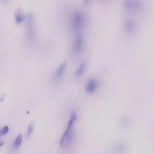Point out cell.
I'll list each match as a JSON object with an SVG mask.
<instances>
[{"label":"cell","instance_id":"cell-13","mask_svg":"<svg viewBox=\"0 0 154 154\" xmlns=\"http://www.w3.org/2000/svg\"><path fill=\"white\" fill-rule=\"evenodd\" d=\"M22 140V135L20 134L17 138L15 144L17 146H19L21 144Z\"/></svg>","mask_w":154,"mask_h":154},{"label":"cell","instance_id":"cell-6","mask_svg":"<svg viewBox=\"0 0 154 154\" xmlns=\"http://www.w3.org/2000/svg\"><path fill=\"white\" fill-rule=\"evenodd\" d=\"M97 83L96 81L93 79H90L88 82L87 86V91L88 93H93L96 89Z\"/></svg>","mask_w":154,"mask_h":154},{"label":"cell","instance_id":"cell-1","mask_svg":"<svg viewBox=\"0 0 154 154\" xmlns=\"http://www.w3.org/2000/svg\"><path fill=\"white\" fill-rule=\"evenodd\" d=\"M73 117H71L67 128L61 139L60 144L61 147L65 148L70 143L74 135V130L72 127L73 123L76 120Z\"/></svg>","mask_w":154,"mask_h":154},{"label":"cell","instance_id":"cell-3","mask_svg":"<svg viewBox=\"0 0 154 154\" xmlns=\"http://www.w3.org/2000/svg\"><path fill=\"white\" fill-rule=\"evenodd\" d=\"M82 20L81 13L79 11L76 12L74 15L73 20V28L74 31L78 32L80 30Z\"/></svg>","mask_w":154,"mask_h":154},{"label":"cell","instance_id":"cell-8","mask_svg":"<svg viewBox=\"0 0 154 154\" xmlns=\"http://www.w3.org/2000/svg\"><path fill=\"white\" fill-rule=\"evenodd\" d=\"M85 64L84 62L83 61L81 63L78 70L76 73V76L77 77L81 76L83 73L85 69Z\"/></svg>","mask_w":154,"mask_h":154},{"label":"cell","instance_id":"cell-5","mask_svg":"<svg viewBox=\"0 0 154 154\" xmlns=\"http://www.w3.org/2000/svg\"><path fill=\"white\" fill-rule=\"evenodd\" d=\"M15 18L16 22L18 24L21 23L24 19V13L21 8H19L16 12Z\"/></svg>","mask_w":154,"mask_h":154},{"label":"cell","instance_id":"cell-14","mask_svg":"<svg viewBox=\"0 0 154 154\" xmlns=\"http://www.w3.org/2000/svg\"><path fill=\"white\" fill-rule=\"evenodd\" d=\"M9 131V127L8 126L5 127L2 129L1 132V134L2 135H4Z\"/></svg>","mask_w":154,"mask_h":154},{"label":"cell","instance_id":"cell-11","mask_svg":"<svg viewBox=\"0 0 154 154\" xmlns=\"http://www.w3.org/2000/svg\"><path fill=\"white\" fill-rule=\"evenodd\" d=\"M125 26L127 29L128 30H130L133 26L132 21L130 20H127L125 22Z\"/></svg>","mask_w":154,"mask_h":154},{"label":"cell","instance_id":"cell-16","mask_svg":"<svg viewBox=\"0 0 154 154\" xmlns=\"http://www.w3.org/2000/svg\"><path fill=\"white\" fill-rule=\"evenodd\" d=\"M89 3V1H84V5H87Z\"/></svg>","mask_w":154,"mask_h":154},{"label":"cell","instance_id":"cell-9","mask_svg":"<svg viewBox=\"0 0 154 154\" xmlns=\"http://www.w3.org/2000/svg\"><path fill=\"white\" fill-rule=\"evenodd\" d=\"M137 3H131L130 1H125L124 2V7L126 9L128 10H131L134 8Z\"/></svg>","mask_w":154,"mask_h":154},{"label":"cell","instance_id":"cell-10","mask_svg":"<svg viewBox=\"0 0 154 154\" xmlns=\"http://www.w3.org/2000/svg\"><path fill=\"white\" fill-rule=\"evenodd\" d=\"M126 146L124 143H120L116 147L117 152L118 153H121L124 152L126 149Z\"/></svg>","mask_w":154,"mask_h":154},{"label":"cell","instance_id":"cell-7","mask_svg":"<svg viewBox=\"0 0 154 154\" xmlns=\"http://www.w3.org/2000/svg\"><path fill=\"white\" fill-rule=\"evenodd\" d=\"M66 66V63L63 62L60 65L54 76L56 79H58L60 78L62 74L65 69Z\"/></svg>","mask_w":154,"mask_h":154},{"label":"cell","instance_id":"cell-4","mask_svg":"<svg viewBox=\"0 0 154 154\" xmlns=\"http://www.w3.org/2000/svg\"><path fill=\"white\" fill-rule=\"evenodd\" d=\"M82 37L81 35H79L77 37L75 43L74 48V53L75 55H78L80 53L82 47Z\"/></svg>","mask_w":154,"mask_h":154},{"label":"cell","instance_id":"cell-2","mask_svg":"<svg viewBox=\"0 0 154 154\" xmlns=\"http://www.w3.org/2000/svg\"><path fill=\"white\" fill-rule=\"evenodd\" d=\"M27 35L28 42H33L34 39L33 17L32 13H29L27 15L26 22Z\"/></svg>","mask_w":154,"mask_h":154},{"label":"cell","instance_id":"cell-15","mask_svg":"<svg viewBox=\"0 0 154 154\" xmlns=\"http://www.w3.org/2000/svg\"><path fill=\"white\" fill-rule=\"evenodd\" d=\"M123 125L125 127H128L130 124V121L129 120L127 119V120H125L123 121Z\"/></svg>","mask_w":154,"mask_h":154},{"label":"cell","instance_id":"cell-12","mask_svg":"<svg viewBox=\"0 0 154 154\" xmlns=\"http://www.w3.org/2000/svg\"><path fill=\"white\" fill-rule=\"evenodd\" d=\"M34 126V121H32L30 123L29 126L28 131V135H30L32 133L33 131Z\"/></svg>","mask_w":154,"mask_h":154},{"label":"cell","instance_id":"cell-17","mask_svg":"<svg viewBox=\"0 0 154 154\" xmlns=\"http://www.w3.org/2000/svg\"><path fill=\"white\" fill-rule=\"evenodd\" d=\"M4 95H3L2 96H1V102L3 101L4 100Z\"/></svg>","mask_w":154,"mask_h":154},{"label":"cell","instance_id":"cell-18","mask_svg":"<svg viewBox=\"0 0 154 154\" xmlns=\"http://www.w3.org/2000/svg\"><path fill=\"white\" fill-rule=\"evenodd\" d=\"M4 142L3 141H0V147L4 145Z\"/></svg>","mask_w":154,"mask_h":154}]
</instances>
